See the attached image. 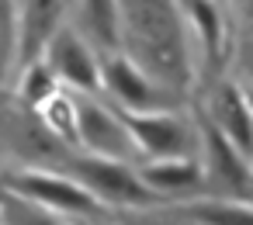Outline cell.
Masks as SVG:
<instances>
[{"instance_id": "obj_1", "label": "cell", "mask_w": 253, "mask_h": 225, "mask_svg": "<svg viewBox=\"0 0 253 225\" xmlns=\"http://www.w3.org/2000/svg\"><path fill=\"white\" fill-rule=\"evenodd\" d=\"M122 56L163 90L187 97L194 80L191 25L177 0H115Z\"/></svg>"}, {"instance_id": "obj_2", "label": "cell", "mask_w": 253, "mask_h": 225, "mask_svg": "<svg viewBox=\"0 0 253 225\" xmlns=\"http://www.w3.org/2000/svg\"><path fill=\"white\" fill-rule=\"evenodd\" d=\"M63 177L77 180L84 190H90L104 208L118 204V208H153L160 197L135 177V166L128 163H115V159H101V156H66Z\"/></svg>"}, {"instance_id": "obj_3", "label": "cell", "mask_w": 253, "mask_h": 225, "mask_svg": "<svg viewBox=\"0 0 253 225\" xmlns=\"http://www.w3.org/2000/svg\"><path fill=\"white\" fill-rule=\"evenodd\" d=\"M194 135H198V152L205 156V163H201L205 194L250 204V159H243L236 152V146L208 121V114L201 108L194 114Z\"/></svg>"}, {"instance_id": "obj_4", "label": "cell", "mask_w": 253, "mask_h": 225, "mask_svg": "<svg viewBox=\"0 0 253 225\" xmlns=\"http://www.w3.org/2000/svg\"><path fill=\"white\" fill-rule=\"evenodd\" d=\"M73 97V111H77V146H84L87 156H101V159H115V163H142L128 128L122 125L118 111L108 101H97V94H77Z\"/></svg>"}, {"instance_id": "obj_5", "label": "cell", "mask_w": 253, "mask_h": 225, "mask_svg": "<svg viewBox=\"0 0 253 225\" xmlns=\"http://www.w3.org/2000/svg\"><path fill=\"white\" fill-rule=\"evenodd\" d=\"M101 90L111 97L108 104L128 114H149V111H177L184 104V97L163 90L160 83H153L135 63H128L122 52L115 56H101Z\"/></svg>"}, {"instance_id": "obj_6", "label": "cell", "mask_w": 253, "mask_h": 225, "mask_svg": "<svg viewBox=\"0 0 253 225\" xmlns=\"http://www.w3.org/2000/svg\"><path fill=\"white\" fill-rule=\"evenodd\" d=\"M118 118L128 128L142 159H198L194 121L180 118L177 111H149V114L118 111Z\"/></svg>"}, {"instance_id": "obj_7", "label": "cell", "mask_w": 253, "mask_h": 225, "mask_svg": "<svg viewBox=\"0 0 253 225\" xmlns=\"http://www.w3.org/2000/svg\"><path fill=\"white\" fill-rule=\"evenodd\" d=\"M0 184H4V190L32 201V204H42L56 215H84V218H101L104 215V204L84 190L77 180L63 177V173H7L0 177Z\"/></svg>"}, {"instance_id": "obj_8", "label": "cell", "mask_w": 253, "mask_h": 225, "mask_svg": "<svg viewBox=\"0 0 253 225\" xmlns=\"http://www.w3.org/2000/svg\"><path fill=\"white\" fill-rule=\"evenodd\" d=\"M42 59L52 70V76H56L59 87L77 90V94H101V66H97V56H94V49L70 25H59L49 35V42L42 49Z\"/></svg>"}, {"instance_id": "obj_9", "label": "cell", "mask_w": 253, "mask_h": 225, "mask_svg": "<svg viewBox=\"0 0 253 225\" xmlns=\"http://www.w3.org/2000/svg\"><path fill=\"white\" fill-rule=\"evenodd\" d=\"M201 111L236 146V152L243 159H250V152H253V121H250V101L243 97V90L236 83H218Z\"/></svg>"}, {"instance_id": "obj_10", "label": "cell", "mask_w": 253, "mask_h": 225, "mask_svg": "<svg viewBox=\"0 0 253 225\" xmlns=\"http://www.w3.org/2000/svg\"><path fill=\"white\" fill-rule=\"evenodd\" d=\"M135 177L163 201V197H201L205 173L201 159H142L135 163Z\"/></svg>"}, {"instance_id": "obj_11", "label": "cell", "mask_w": 253, "mask_h": 225, "mask_svg": "<svg viewBox=\"0 0 253 225\" xmlns=\"http://www.w3.org/2000/svg\"><path fill=\"white\" fill-rule=\"evenodd\" d=\"M66 11L73 14V32L94 49V56H115L122 52L118 42V7L115 0H70Z\"/></svg>"}, {"instance_id": "obj_12", "label": "cell", "mask_w": 253, "mask_h": 225, "mask_svg": "<svg viewBox=\"0 0 253 225\" xmlns=\"http://www.w3.org/2000/svg\"><path fill=\"white\" fill-rule=\"evenodd\" d=\"M63 11H66L63 0H18V42H14L18 63L28 66L42 59V49L49 35L59 28Z\"/></svg>"}, {"instance_id": "obj_13", "label": "cell", "mask_w": 253, "mask_h": 225, "mask_svg": "<svg viewBox=\"0 0 253 225\" xmlns=\"http://www.w3.org/2000/svg\"><path fill=\"white\" fill-rule=\"evenodd\" d=\"M184 218H191L194 225H253L250 204H243V201H222V197H208V201L187 204Z\"/></svg>"}, {"instance_id": "obj_14", "label": "cell", "mask_w": 253, "mask_h": 225, "mask_svg": "<svg viewBox=\"0 0 253 225\" xmlns=\"http://www.w3.org/2000/svg\"><path fill=\"white\" fill-rule=\"evenodd\" d=\"M35 111L42 114V125H45L59 142L77 146V111H73V97H70V90H56V94L45 97Z\"/></svg>"}, {"instance_id": "obj_15", "label": "cell", "mask_w": 253, "mask_h": 225, "mask_svg": "<svg viewBox=\"0 0 253 225\" xmlns=\"http://www.w3.org/2000/svg\"><path fill=\"white\" fill-rule=\"evenodd\" d=\"M0 225H66V222L56 211L4 190V197H0Z\"/></svg>"}, {"instance_id": "obj_16", "label": "cell", "mask_w": 253, "mask_h": 225, "mask_svg": "<svg viewBox=\"0 0 253 225\" xmlns=\"http://www.w3.org/2000/svg\"><path fill=\"white\" fill-rule=\"evenodd\" d=\"M56 90H59V83H56L52 70L45 66V59H35V63L25 66V73H21V97H25L28 108H39V104H42L45 97H52Z\"/></svg>"}, {"instance_id": "obj_17", "label": "cell", "mask_w": 253, "mask_h": 225, "mask_svg": "<svg viewBox=\"0 0 253 225\" xmlns=\"http://www.w3.org/2000/svg\"><path fill=\"white\" fill-rule=\"evenodd\" d=\"M18 42V0H0V73L14 59Z\"/></svg>"}, {"instance_id": "obj_18", "label": "cell", "mask_w": 253, "mask_h": 225, "mask_svg": "<svg viewBox=\"0 0 253 225\" xmlns=\"http://www.w3.org/2000/svg\"><path fill=\"white\" fill-rule=\"evenodd\" d=\"M0 197H4V184H0Z\"/></svg>"}, {"instance_id": "obj_19", "label": "cell", "mask_w": 253, "mask_h": 225, "mask_svg": "<svg viewBox=\"0 0 253 225\" xmlns=\"http://www.w3.org/2000/svg\"><path fill=\"white\" fill-rule=\"evenodd\" d=\"M63 4H70V0H63Z\"/></svg>"}, {"instance_id": "obj_20", "label": "cell", "mask_w": 253, "mask_h": 225, "mask_svg": "<svg viewBox=\"0 0 253 225\" xmlns=\"http://www.w3.org/2000/svg\"><path fill=\"white\" fill-rule=\"evenodd\" d=\"M215 4H222V0H215Z\"/></svg>"}]
</instances>
